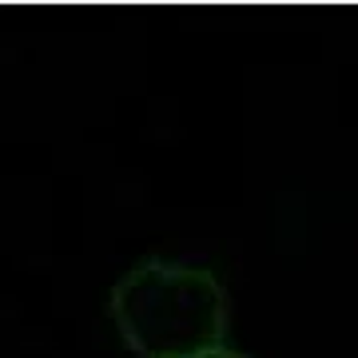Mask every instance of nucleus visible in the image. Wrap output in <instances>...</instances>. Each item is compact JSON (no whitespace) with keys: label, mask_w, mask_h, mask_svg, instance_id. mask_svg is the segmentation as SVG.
I'll return each instance as SVG.
<instances>
[{"label":"nucleus","mask_w":358,"mask_h":358,"mask_svg":"<svg viewBox=\"0 0 358 358\" xmlns=\"http://www.w3.org/2000/svg\"><path fill=\"white\" fill-rule=\"evenodd\" d=\"M115 331L140 358H195L223 346L227 294L211 271L143 259L112 287Z\"/></svg>","instance_id":"1"},{"label":"nucleus","mask_w":358,"mask_h":358,"mask_svg":"<svg viewBox=\"0 0 358 358\" xmlns=\"http://www.w3.org/2000/svg\"><path fill=\"white\" fill-rule=\"evenodd\" d=\"M195 358H243V355H235V350H227V346H219V350H207V355H195Z\"/></svg>","instance_id":"2"}]
</instances>
